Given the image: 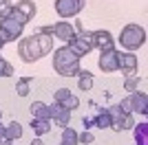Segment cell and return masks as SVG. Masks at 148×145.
<instances>
[{
	"label": "cell",
	"mask_w": 148,
	"mask_h": 145,
	"mask_svg": "<svg viewBox=\"0 0 148 145\" xmlns=\"http://www.w3.org/2000/svg\"><path fill=\"white\" fill-rule=\"evenodd\" d=\"M53 48V37L51 35H44V33H36V35H29V37H22L18 44V55L22 57L25 64H33L38 62L40 57L51 53Z\"/></svg>",
	"instance_id": "obj_1"
},
{
	"label": "cell",
	"mask_w": 148,
	"mask_h": 145,
	"mask_svg": "<svg viewBox=\"0 0 148 145\" xmlns=\"http://www.w3.org/2000/svg\"><path fill=\"white\" fill-rule=\"evenodd\" d=\"M53 68H56V72L62 75V77H77V72L82 70L80 68V57L69 46H62V48H58L56 55H53Z\"/></svg>",
	"instance_id": "obj_2"
},
{
	"label": "cell",
	"mask_w": 148,
	"mask_h": 145,
	"mask_svg": "<svg viewBox=\"0 0 148 145\" xmlns=\"http://www.w3.org/2000/svg\"><path fill=\"white\" fill-rule=\"evenodd\" d=\"M119 44H122V48H126L130 53L142 48L146 44V29L139 26V24H126L119 33Z\"/></svg>",
	"instance_id": "obj_3"
},
{
	"label": "cell",
	"mask_w": 148,
	"mask_h": 145,
	"mask_svg": "<svg viewBox=\"0 0 148 145\" xmlns=\"http://www.w3.org/2000/svg\"><path fill=\"white\" fill-rule=\"evenodd\" d=\"M22 31H25V24L13 18V13H9L7 18H0V40L5 44L20 40V37H22Z\"/></svg>",
	"instance_id": "obj_4"
},
{
	"label": "cell",
	"mask_w": 148,
	"mask_h": 145,
	"mask_svg": "<svg viewBox=\"0 0 148 145\" xmlns=\"http://www.w3.org/2000/svg\"><path fill=\"white\" fill-rule=\"evenodd\" d=\"M71 51H73L77 57H84V55H88L93 51V31H77L75 33V37L71 40V42L66 44Z\"/></svg>",
	"instance_id": "obj_5"
},
{
	"label": "cell",
	"mask_w": 148,
	"mask_h": 145,
	"mask_svg": "<svg viewBox=\"0 0 148 145\" xmlns=\"http://www.w3.org/2000/svg\"><path fill=\"white\" fill-rule=\"evenodd\" d=\"M108 115H111V127L115 132H122V130H133L135 125V119L133 115H126L119 110V106H111L108 108Z\"/></svg>",
	"instance_id": "obj_6"
},
{
	"label": "cell",
	"mask_w": 148,
	"mask_h": 145,
	"mask_svg": "<svg viewBox=\"0 0 148 145\" xmlns=\"http://www.w3.org/2000/svg\"><path fill=\"white\" fill-rule=\"evenodd\" d=\"M84 5H86V0H56V11L60 18L69 20V18H75L84 9Z\"/></svg>",
	"instance_id": "obj_7"
},
{
	"label": "cell",
	"mask_w": 148,
	"mask_h": 145,
	"mask_svg": "<svg viewBox=\"0 0 148 145\" xmlns=\"http://www.w3.org/2000/svg\"><path fill=\"white\" fill-rule=\"evenodd\" d=\"M117 70H122L124 77H133L137 72V55L130 51H117Z\"/></svg>",
	"instance_id": "obj_8"
},
{
	"label": "cell",
	"mask_w": 148,
	"mask_h": 145,
	"mask_svg": "<svg viewBox=\"0 0 148 145\" xmlns=\"http://www.w3.org/2000/svg\"><path fill=\"white\" fill-rule=\"evenodd\" d=\"M75 33H77V31H75V26L69 22V20H60V22L53 24V35H56L58 40H62V42H66V44L75 37Z\"/></svg>",
	"instance_id": "obj_9"
},
{
	"label": "cell",
	"mask_w": 148,
	"mask_h": 145,
	"mask_svg": "<svg viewBox=\"0 0 148 145\" xmlns=\"http://www.w3.org/2000/svg\"><path fill=\"white\" fill-rule=\"evenodd\" d=\"M99 60H97V64H99V68L104 72H115L117 70V51L115 48H108V51H99Z\"/></svg>",
	"instance_id": "obj_10"
},
{
	"label": "cell",
	"mask_w": 148,
	"mask_h": 145,
	"mask_svg": "<svg viewBox=\"0 0 148 145\" xmlns=\"http://www.w3.org/2000/svg\"><path fill=\"white\" fill-rule=\"evenodd\" d=\"M93 48H99V51L115 48V40L108 31H93Z\"/></svg>",
	"instance_id": "obj_11"
},
{
	"label": "cell",
	"mask_w": 148,
	"mask_h": 145,
	"mask_svg": "<svg viewBox=\"0 0 148 145\" xmlns=\"http://www.w3.org/2000/svg\"><path fill=\"white\" fill-rule=\"evenodd\" d=\"M49 112H51V119L56 121L58 125H62V127H66V125H69L71 110H66L64 106H60V103H53V106H49Z\"/></svg>",
	"instance_id": "obj_12"
},
{
	"label": "cell",
	"mask_w": 148,
	"mask_h": 145,
	"mask_svg": "<svg viewBox=\"0 0 148 145\" xmlns=\"http://www.w3.org/2000/svg\"><path fill=\"white\" fill-rule=\"evenodd\" d=\"M13 9H16L18 13H22V16L27 18V22L36 18V11H38L33 0H18V2H13Z\"/></svg>",
	"instance_id": "obj_13"
},
{
	"label": "cell",
	"mask_w": 148,
	"mask_h": 145,
	"mask_svg": "<svg viewBox=\"0 0 148 145\" xmlns=\"http://www.w3.org/2000/svg\"><path fill=\"white\" fill-rule=\"evenodd\" d=\"M29 110H31V117L36 121H51V112H49V106H47V103L33 101L29 106Z\"/></svg>",
	"instance_id": "obj_14"
},
{
	"label": "cell",
	"mask_w": 148,
	"mask_h": 145,
	"mask_svg": "<svg viewBox=\"0 0 148 145\" xmlns=\"http://www.w3.org/2000/svg\"><path fill=\"white\" fill-rule=\"evenodd\" d=\"M130 103H133V112H139V115H146L148 112L146 92H130Z\"/></svg>",
	"instance_id": "obj_15"
},
{
	"label": "cell",
	"mask_w": 148,
	"mask_h": 145,
	"mask_svg": "<svg viewBox=\"0 0 148 145\" xmlns=\"http://www.w3.org/2000/svg\"><path fill=\"white\" fill-rule=\"evenodd\" d=\"M20 136H22V125H20L18 121H11L9 125H5V139L7 141H18Z\"/></svg>",
	"instance_id": "obj_16"
},
{
	"label": "cell",
	"mask_w": 148,
	"mask_h": 145,
	"mask_svg": "<svg viewBox=\"0 0 148 145\" xmlns=\"http://www.w3.org/2000/svg\"><path fill=\"white\" fill-rule=\"evenodd\" d=\"M93 81H95V79H93V75L88 70H80L77 72V88H80V90H91Z\"/></svg>",
	"instance_id": "obj_17"
},
{
	"label": "cell",
	"mask_w": 148,
	"mask_h": 145,
	"mask_svg": "<svg viewBox=\"0 0 148 145\" xmlns=\"http://www.w3.org/2000/svg\"><path fill=\"white\" fill-rule=\"evenodd\" d=\"M135 130V141L137 145H148V123H139V125H133Z\"/></svg>",
	"instance_id": "obj_18"
},
{
	"label": "cell",
	"mask_w": 148,
	"mask_h": 145,
	"mask_svg": "<svg viewBox=\"0 0 148 145\" xmlns=\"http://www.w3.org/2000/svg\"><path fill=\"white\" fill-rule=\"evenodd\" d=\"M93 123H95V127H99V130L111 127V115H108V110H102V112H97V117L93 119Z\"/></svg>",
	"instance_id": "obj_19"
},
{
	"label": "cell",
	"mask_w": 148,
	"mask_h": 145,
	"mask_svg": "<svg viewBox=\"0 0 148 145\" xmlns=\"http://www.w3.org/2000/svg\"><path fill=\"white\" fill-rule=\"evenodd\" d=\"M62 145H80L77 143V132L73 127H62Z\"/></svg>",
	"instance_id": "obj_20"
},
{
	"label": "cell",
	"mask_w": 148,
	"mask_h": 145,
	"mask_svg": "<svg viewBox=\"0 0 148 145\" xmlns=\"http://www.w3.org/2000/svg\"><path fill=\"white\" fill-rule=\"evenodd\" d=\"M31 127H33L36 136H44V134H49V132H51V123H49V121H36V119H33Z\"/></svg>",
	"instance_id": "obj_21"
},
{
	"label": "cell",
	"mask_w": 148,
	"mask_h": 145,
	"mask_svg": "<svg viewBox=\"0 0 148 145\" xmlns=\"http://www.w3.org/2000/svg\"><path fill=\"white\" fill-rule=\"evenodd\" d=\"M16 90H18V95H20V97H27V95H29V90H31V77H22V79H18V86H16Z\"/></svg>",
	"instance_id": "obj_22"
},
{
	"label": "cell",
	"mask_w": 148,
	"mask_h": 145,
	"mask_svg": "<svg viewBox=\"0 0 148 145\" xmlns=\"http://www.w3.org/2000/svg\"><path fill=\"white\" fill-rule=\"evenodd\" d=\"M11 75H13V66L0 57V77H11Z\"/></svg>",
	"instance_id": "obj_23"
},
{
	"label": "cell",
	"mask_w": 148,
	"mask_h": 145,
	"mask_svg": "<svg viewBox=\"0 0 148 145\" xmlns=\"http://www.w3.org/2000/svg\"><path fill=\"white\" fill-rule=\"evenodd\" d=\"M60 106H64V108H66V110H75V108H77V106H80V99H77V97H75V95H69L66 99H64V101L60 103Z\"/></svg>",
	"instance_id": "obj_24"
},
{
	"label": "cell",
	"mask_w": 148,
	"mask_h": 145,
	"mask_svg": "<svg viewBox=\"0 0 148 145\" xmlns=\"http://www.w3.org/2000/svg\"><path fill=\"white\" fill-rule=\"evenodd\" d=\"M137 86H139V77H126V84H124V88L126 90H130V92H137Z\"/></svg>",
	"instance_id": "obj_25"
},
{
	"label": "cell",
	"mask_w": 148,
	"mask_h": 145,
	"mask_svg": "<svg viewBox=\"0 0 148 145\" xmlns=\"http://www.w3.org/2000/svg\"><path fill=\"white\" fill-rule=\"evenodd\" d=\"M117 106H119V110H122V112H126V115H133V103H130V97L122 99Z\"/></svg>",
	"instance_id": "obj_26"
},
{
	"label": "cell",
	"mask_w": 148,
	"mask_h": 145,
	"mask_svg": "<svg viewBox=\"0 0 148 145\" xmlns=\"http://www.w3.org/2000/svg\"><path fill=\"white\" fill-rule=\"evenodd\" d=\"M93 139H95V136L91 134V130H84L82 134H77V143H84V145L93 143Z\"/></svg>",
	"instance_id": "obj_27"
},
{
	"label": "cell",
	"mask_w": 148,
	"mask_h": 145,
	"mask_svg": "<svg viewBox=\"0 0 148 145\" xmlns=\"http://www.w3.org/2000/svg\"><path fill=\"white\" fill-rule=\"evenodd\" d=\"M11 11H13V2L11 0H7L5 5H0V18H7Z\"/></svg>",
	"instance_id": "obj_28"
},
{
	"label": "cell",
	"mask_w": 148,
	"mask_h": 145,
	"mask_svg": "<svg viewBox=\"0 0 148 145\" xmlns=\"http://www.w3.org/2000/svg\"><path fill=\"white\" fill-rule=\"evenodd\" d=\"M69 95H71V92H69V88H60V90H56L53 99H56V103H62V101H64V99H66Z\"/></svg>",
	"instance_id": "obj_29"
},
{
	"label": "cell",
	"mask_w": 148,
	"mask_h": 145,
	"mask_svg": "<svg viewBox=\"0 0 148 145\" xmlns=\"http://www.w3.org/2000/svg\"><path fill=\"white\" fill-rule=\"evenodd\" d=\"M82 123H84V130H91V127H95L93 119H86V117H84V121H82Z\"/></svg>",
	"instance_id": "obj_30"
},
{
	"label": "cell",
	"mask_w": 148,
	"mask_h": 145,
	"mask_svg": "<svg viewBox=\"0 0 148 145\" xmlns=\"http://www.w3.org/2000/svg\"><path fill=\"white\" fill-rule=\"evenodd\" d=\"M2 141H5V125L0 123V143H2Z\"/></svg>",
	"instance_id": "obj_31"
},
{
	"label": "cell",
	"mask_w": 148,
	"mask_h": 145,
	"mask_svg": "<svg viewBox=\"0 0 148 145\" xmlns=\"http://www.w3.org/2000/svg\"><path fill=\"white\" fill-rule=\"evenodd\" d=\"M29 145H42V141H40V139H33V141H31Z\"/></svg>",
	"instance_id": "obj_32"
},
{
	"label": "cell",
	"mask_w": 148,
	"mask_h": 145,
	"mask_svg": "<svg viewBox=\"0 0 148 145\" xmlns=\"http://www.w3.org/2000/svg\"><path fill=\"white\" fill-rule=\"evenodd\" d=\"M2 46H5V42H2V40H0V51H2Z\"/></svg>",
	"instance_id": "obj_33"
},
{
	"label": "cell",
	"mask_w": 148,
	"mask_h": 145,
	"mask_svg": "<svg viewBox=\"0 0 148 145\" xmlns=\"http://www.w3.org/2000/svg\"><path fill=\"white\" fill-rule=\"evenodd\" d=\"M0 117H2V110H0Z\"/></svg>",
	"instance_id": "obj_34"
},
{
	"label": "cell",
	"mask_w": 148,
	"mask_h": 145,
	"mask_svg": "<svg viewBox=\"0 0 148 145\" xmlns=\"http://www.w3.org/2000/svg\"><path fill=\"white\" fill-rule=\"evenodd\" d=\"M60 145H62V143H60Z\"/></svg>",
	"instance_id": "obj_35"
}]
</instances>
